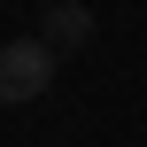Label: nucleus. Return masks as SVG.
<instances>
[{"instance_id":"obj_1","label":"nucleus","mask_w":147,"mask_h":147,"mask_svg":"<svg viewBox=\"0 0 147 147\" xmlns=\"http://www.w3.org/2000/svg\"><path fill=\"white\" fill-rule=\"evenodd\" d=\"M54 70H62V54L31 31V39H8L0 47V101L8 109H23V101H39L47 85H54Z\"/></svg>"},{"instance_id":"obj_2","label":"nucleus","mask_w":147,"mask_h":147,"mask_svg":"<svg viewBox=\"0 0 147 147\" xmlns=\"http://www.w3.org/2000/svg\"><path fill=\"white\" fill-rule=\"evenodd\" d=\"M39 39H47L54 54L93 47V8H85V0H54V8H47V23H39Z\"/></svg>"}]
</instances>
